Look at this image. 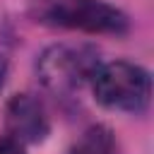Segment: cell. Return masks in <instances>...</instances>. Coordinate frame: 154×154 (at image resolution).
<instances>
[{"instance_id":"6da1fadb","label":"cell","mask_w":154,"mask_h":154,"mask_svg":"<svg viewBox=\"0 0 154 154\" xmlns=\"http://www.w3.org/2000/svg\"><path fill=\"white\" fill-rule=\"evenodd\" d=\"M99 65L101 63L96 48L87 43H55L38 55L36 72L46 89L55 94H67L79 89L84 82H91Z\"/></svg>"},{"instance_id":"7a4b0ae2","label":"cell","mask_w":154,"mask_h":154,"mask_svg":"<svg viewBox=\"0 0 154 154\" xmlns=\"http://www.w3.org/2000/svg\"><path fill=\"white\" fill-rule=\"evenodd\" d=\"M94 99L116 111H142L152 96V79L149 72L135 63L116 60L99 65L91 77Z\"/></svg>"},{"instance_id":"3957f363","label":"cell","mask_w":154,"mask_h":154,"mask_svg":"<svg viewBox=\"0 0 154 154\" xmlns=\"http://www.w3.org/2000/svg\"><path fill=\"white\" fill-rule=\"evenodd\" d=\"M46 22L87 34H123L128 17L103 0H53L43 10Z\"/></svg>"},{"instance_id":"277c9868","label":"cell","mask_w":154,"mask_h":154,"mask_svg":"<svg viewBox=\"0 0 154 154\" xmlns=\"http://www.w3.org/2000/svg\"><path fill=\"white\" fill-rule=\"evenodd\" d=\"M5 125L12 140L19 144L24 142H41L48 135V116L43 103L31 94H14L5 108Z\"/></svg>"},{"instance_id":"5b68a950","label":"cell","mask_w":154,"mask_h":154,"mask_svg":"<svg viewBox=\"0 0 154 154\" xmlns=\"http://www.w3.org/2000/svg\"><path fill=\"white\" fill-rule=\"evenodd\" d=\"M70 154H118L113 132L106 125H91L84 135L75 142Z\"/></svg>"},{"instance_id":"8992f818","label":"cell","mask_w":154,"mask_h":154,"mask_svg":"<svg viewBox=\"0 0 154 154\" xmlns=\"http://www.w3.org/2000/svg\"><path fill=\"white\" fill-rule=\"evenodd\" d=\"M0 154H26V152H24V147H22L17 140L2 137V140H0Z\"/></svg>"},{"instance_id":"52a82bcc","label":"cell","mask_w":154,"mask_h":154,"mask_svg":"<svg viewBox=\"0 0 154 154\" xmlns=\"http://www.w3.org/2000/svg\"><path fill=\"white\" fill-rule=\"evenodd\" d=\"M5 77H7V63H5V58L0 55V87H2V82H5Z\"/></svg>"}]
</instances>
